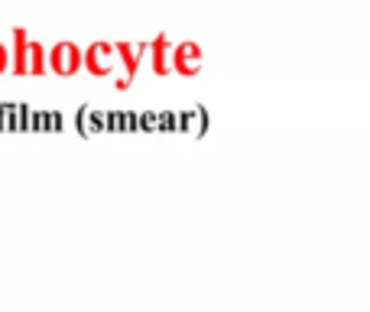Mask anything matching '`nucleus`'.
<instances>
[{"mask_svg":"<svg viewBox=\"0 0 370 312\" xmlns=\"http://www.w3.org/2000/svg\"><path fill=\"white\" fill-rule=\"evenodd\" d=\"M0 68H3V49H0Z\"/></svg>","mask_w":370,"mask_h":312,"instance_id":"f257e3e1","label":"nucleus"}]
</instances>
